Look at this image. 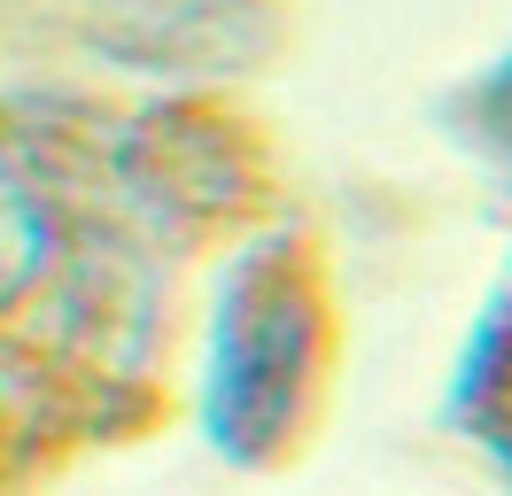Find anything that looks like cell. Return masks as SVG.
Returning <instances> with one entry per match:
<instances>
[{"label":"cell","mask_w":512,"mask_h":496,"mask_svg":"<svg viewBox=\"0 0 512 496\" xmlns=\"http://www.w3.org/2000/svg\"><path fill=\"white\" fill-rule=\"evenodd\" d=\"M319 365V295L288 241H256L233 256L210 318V365H202V427L225 458H272L288 442L303 388Z\"/></svg>","instance_id":"obj_1"},{"label":"cell","mask_w":512,"mask_h":496,"mask_svg":"<svg viewBox=\"0 0 512 496\" xmlns=\"http://www.w3.org/2000/svg\"><path fill=\"white\" fill-rule=\"evenodd\" d=\"M55 256V225H47V194L32 186V171L0 148V310H16L39 287Z\"/></svg>","instance_id":"obj_2"},{"label":"cell","mask_w":512,"mask_h":496,"mask_svg":"<svg viewBox=\"0 0 512 496\" xmlns=\"http://www.w3.org/2000/svg\"><path fill=\"white\" fill-rule=\"evenodd\" d=\"M458 403L481 411V419H512V287L474 326V349H466V372H458Z\"/></svg>","instance_id":"obj_3"},{"label":"cell","mask_w":512,"mask_h":496,"mask_svg":"<svg viewBox=\"0 0 512 496\" xmlns=\"http://www.w3.org/2000/svg\"><path fill=\"white\" fill-rule=\"evenodd\" d=\"M466 140L512 179V55L489 62L474 86H466Z\"/></svg>","instance_id":"obj_4"}]
</instances>
